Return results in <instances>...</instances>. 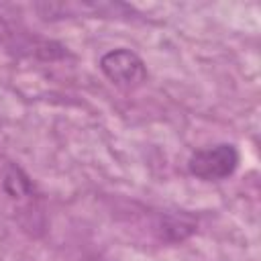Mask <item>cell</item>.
Segmentation results:
<instances>
[{
	"label": "cell",
	"mask_w": 261,
	"mask_h": 261,
	"mask_svg": "<svg viewBox=\"0 0 261 261\" xmlns=\"http://www.w3.org/2000/svg\"><path fill=\"white\" fill-rule=\"evenodd\" d=\"M241 161V153L232 143H216L196 149L188 159V171L202 181H222L230 177Z\"/></svg>",
	"instance_id": "cell-1"
},
{
	"label": "cell",
	"mask_w": 261,
	"mask_h": 261,
	"mask_svg": "<svg viewBox=\"0 0 261 261\" xmlns=\"http://www.w3.org/2000/svg\"><path fill=\"white\" fill-rule=\"evenodd\" d=\"M100 69L114 86H118L122 90L139 88L147 80L145 61L135 51H130L126 47L106 51L100 57Z\"/></svg>",
	"instance_id": "cell-2"
},
{
	"label": "cell",
	"mask_w": 261,
	"mask_h": 261,
	"mask_svg": "<svg viewBox=\"0 0 261 261\" xmlns=\"http://www.w3.org/2000/svg\"><path fill=\"white\" fill-rule=\"evenodd\" d=\"M2 188H4L6 196L14 202H27L37 196V188H35L33 179L14 163H10L6 167L4 177H2Z\"/></svg>",
	"instance_id": "cell-3"
}]
</instances>
